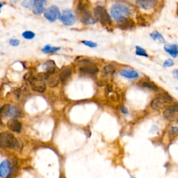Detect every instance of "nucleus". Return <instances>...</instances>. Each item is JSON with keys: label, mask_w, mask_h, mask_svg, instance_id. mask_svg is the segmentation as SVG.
Masks as SVG:
<instances>
[{"label": "nucleus", "mask_w": 178, "mask_h": 178, "mask_svg": "<svg viewBox=\"0 0 178 178\" xmlns=\"http://www.w3.org/2000/svg\"><path fill=\"white\" fill-rule=\"evenodd\" d=\"M111 17L116 22L123 23L128 20L132 14L130 7L121 4H116L112 6L110 10Z\"/></svg>", "instance_id": "1"}, {"label": "nucleus", "mask_w": 178, "mask_h": 178, "mask_svg": "<svg viewBox=\"0 0 178 178\" xmlns=\"http://www.w3.org/2000/svg\"><path fill=\"white\" fill-rule=\"evenodd\" d=\"M27 79L30 83L32 90L39 93H43L46 89V81H45L44 75L43 73H40L39 75L32 76L28 75Z\"/></svg>", "instance_id": "2"}, {"label": "nucleus", "mask_w": 178, "mask_h": 178, "mask_svg": "<svg viewBox=\"0 0 178 178\" xmlns=\"http://www.w3.org/2000/svg\"><path fill=\"white\" fill-rule=\"evenodd\" d=\"M0 144H1V148L12 149V150L18 149L20 146L18 140L12 134L8 132H3L1 134Z\"/></svg>", "instance_id": "3"}, {"label": "nucleus", "mask_w": 178, "mask_h": 178, "mask_svg": "<svg viewBox=\"0 0 178 178\" xmlns=\"http://www.w3.org/2000/svg\"><path fill=\"white\" fill-rule=\"evenodd\" d=\"M94 16L97 20L100 21L102 25L105 27L111 25V19L103 6H97L94 8Z\"/></svg>", "instance_id": "4"}, {"label": "nucleus", "mask_w": 178, "mask_h": 178, "mask_svg": "<svg viewBox=\"0 0 178 178\" xmlns=\"http://www.w3.org/2000/svg\"><path fill=\"white\" fill-rule=\"evenodd\" d=\"M77 10L80 13V20L81 22L85 25H93L97 22V20L90 15V13L88 11L84 4L79 1L77 5Z\"/></svg>", "instance_id": "5"}, {"label": "nucleus", "mask_w": 178, "mask_h": 178, "mask_svg": "<svg viewBox=\"0 0 178 178\" xmlns=\"http://www.w3.org/2000/svg\"><path fill=\"white\" fill-rule=\"evenodd\" d=\"M172 102V98L168 94H161L157 98L153 100L151 102V107L154 110H161L166 106Z\"/></svg>", "instance_id": "6"}, {"label": "nucleus", "mask_w": 178, "mask_h": 178, "mask_svg": "<svg viewBox=\"0 0 178 178\" xmlns=\"http://www.w3.org/2000/svg\"><path fill=\"white\" fill-rule=\"evenodd\" d=\"M0 114H1V117L5 116L11 119H16L20 116V111L15 107L10 104L4 105L1 108Z\"/></svg>", "instance_id": "7"}, {"label": "nucleus", "mask_w": 178, "mask_h": 178, "mask_svg": "<svg viewBox=\"0 0 178 178\" xmlns=\"http://www.w3.org/2000/svg\"><path fill=\"white\" fill-rule=\"evenodd\" d=\"M79 71L82 73L96 74L99 70L95 63L89 60H83L79 62Z\"/></svg>", "instance_id": "8"}, {"label": "nucleus", "mask_w": 178, "mask_h": 178, "mask_svg": "<svg viewBox=\"0 0 178 178\" xmlns=\"http://www.w3.org/2000/svg\"><path fill=\"white\" fill-rule=\"evenodd\" d=\"M60 20L66 26H72L76 22V17L71 10H65L59 18Z\"/></svg>", "instance_id": "9"}, {"label": "nucleus", "mask_w": 178, "mask_h": 178, "mask_svg": "<svg viewBox=\"0 0 178 178\" xmlns=\"http://www.w3.org/2000/svg\"><path fill=\"white\" fill-rule=\"evenodd\" d=\"M61 15L59 8L57 6H51L45 10L44 13L45 18L50 22H54L59 19Z\"/></svg>", "instance_id": "10"}, {"label": "nucleus", "mask_w": 178, "mask_h": 178, "mask_svg": "<svg viewBox=\"0 0 178 178\" xmlns=\"http://www.w3.org/2000/svg\"><path fill=\"white\" fill-rule=\"evenodd\" d=\"M163 116L168 121H175L178 118V104H172L163 111Z\"/></svg>", "instance_id": "11"}, {"label": "nucleus", "mask_w": 178, "mask_h": 178, "mask_svg": "<svg viewBox=\"0 0 178 178\" xmlns=\"http://www.w3.org/2000/svg\"><path fill=\"white\" fill-rule=\"evenodd\" d=\"M12 164L8 159H5L1 161L0 164V176L1 177H7L11 173Z\"/></svg>", "instance_id": "12"}, {"label": "nucleus", "mask_w": 178, "mask_h": 178, "mask_svg": "<svg viewBox=\"0 0 178 178\" xmlns=\"http://www.w3.org/2000/svg\"><path fill=\"white\" fill-rule=\"evenodd\" d=\"M43 75H44L46 83H48L50 87H54L57 86L58 83H59L60 77L59 75H57L56 72L52 74L43 72Z\"/></svg>", "instance_id": "13"}, {"label": "nucleus", "mask_w": 178, "mask_h": 178, "mask_svg": "<svg viewBox=\"0 0 178 178\" xmlns=\"http://www.w3.org/2000/svg\"><path fill=\"white\" fill-rule=\"evenodd\" d=\"M45 4H46V1H44V0H36V1H34L33 12L36 15H41V13L44 12Z\"/></svg>", "instance_id": "14"}, {"label": "nucleus", "mask_w": 178, "mask_h": 178, "mask_svg": "<svg viewBox=\"0 0 178 178\" xmlns=\"http://www.w3.org/2000/svg\"><path fill=\"white\" fill-rule=\"evenodd\" d=\"M157 1L154 0H140L137 1L136 4L140 8L144 9V10H150L153 8L157 5Z\"/></svg>", "instance_id": "15"}, {"label": "nucleus", "mask_w": 178, "mask_h": 178, "mask_svg": "<svg viewBox=\"0 0 178 178\" xmlns=\"http://www.w3.org/2000/svg\"><path fill=\"white\" fill-rule=\"evenodd\" d=\"M43 69L45 70V72L49 74L55 73L56 70H57V65L54 63V61L50 60V61H47L46 62L44 63L42 65Z\"/></svg>", "instance_id": "16"}, {"label": "nucleus", "mask_w": 178, "mask_h": 178, "mask_svg": "<svg viewBox=\"0 0 178 178\" xmlns=\"http://www.w3.org/2000/svg\"><path fill=\"white\" fill-rule=\"evenodd\" d=\"M7 127L10 130L19 133L22 130L21 123L16 119H11L7 123Z\"/></svg>", "instance_id": "17"}, {"label": "nucleus", "mask_w": 178, "mask_h": 178, "mask_svg": "<svg viewBox=\"0 0 178 178\" xmlns=\"http://www.w3.org/2000/svg\"><path fill=\"white\" fill-rule=\"evenodd\" d=\"M72 74V70L69 66H63L59 72V77L61 82L64 83Z\"/></svg>", "instance_id": "18"}, {"label": "nucleus", "mask_w": 178, "mask_h": 178, "mask_svg": "<svg viewBox=\"0 0 178 178\" xmlns=\"http://www.w3.org/2000/svg\"><path fill=\"white\" fill-rule=\"evenodd\" d=\"M163 49L167 53L170 54L173 58L178 56V46L175 44H166L164 45Z\"/></svg>", "instance_id": "19"}, {"label": "nucleus", "mask_w": 178, "mask_h": 178, "mask_svg": "<svg viewBox=\"0 0 178 178\" xmlns=\"http://www.w3.org/2000/svg\"><path fill=\"white\" fill-rule=\"evenodd\" d=\"M120 74L123 77L128 79H136V78L139 77V74L137 71L134 70H130V69H124L122 70L120 72Z\"/></svg>", "instance_id": "20"}, {"label": "nucleus", "mask_w": 178, "mask_h": 178, "mask_svg": "<svg viewBox=\"0 0 178 178\" xmlns=\"http://www.w3.org/2000/svg\"><path fill=\"white\" fill-rule=\"evenodd\" d=\"M150 37L152 38L154 41H158L161 43H165V39L163 37V36L161 35L159 32H158L157 31H154L153 32L150 34Z\"/></svg>", "instance_id": "21"}, {"label": "nucleus", "mask_w": 178, "mask_h": 178, "mask_svg": "<svg viewBox=\"0 0 178 178\" xmlns=\"http://www.w3.org/2000/svg\"><path fill=\"white\" fill-rule=\"evenodd\" d=\"M60 49H61V48H58V47H51L50 45H47L42 49V52L45 54H51L57 52Z\"/></svg>", "instance_id": "22"}, {"label": "nucleus", "mask_w": 178, "mask_h": 178, "mask_svg": "<svg viewBox=\"0 0 178 178\" xmlns=\"http://www.w3.org/2000/svg\"><path fill=\"white\" fill-rule=\"evenodd\" d=\"M115 71V67H114L111 65H107V66H104V68H103V73L106 74V75H113Z\"/></svg>", "instance_id": "23"}, {"label": "nucleus", "mask_w": 178, "mask_h": 178, "mask_svg": "<svg viewBox=\"0 0 178 178\" xmlns=\"http://www.w3.org/2000/svg\"><path fill=\"white\" fill-rule=\"evenodd\" d=\"M136 54L138 56H141V57H148V54H147L146 51L139 46L136 47Z\"/></svg>", "instance_id": "24"}, {"label": "nucleus", "mask_w": 178, "mask_h": 178, "mask_svg": "<svg viewBox=\"0 0 178 178\" xmlns=\"http://www.w3.org/2000/svg\"><path fill=\"white\" fill-rule=\"evenodd\" d=\"M134 26V22L132 21H129L128 20L122 23V25L120 26V28L123 29H128L129 28H132Z\"/></svg>", "instance_id": "25"}, {"label": "nucleus", "mask_w": 178, "mask_h": 178, "mask_svg": "<svg viewBox=\"0 0 178 178\" xmlns=\"http://www.w3.org/2000/svg\"><path fill=\"white\" fill-rule=\"evenodd\" d=\"M22 37L27 40H32L35 37V34L31 31H26V32H23Z\"/></svg>", "instance_id": "26"}, {"label": "nucleus", "mask_w": 178, "mask_h": 178, "mask_svg": "<svg viewBox=\"0 0 178 178\" xmlns=\"http://www.w3.org/2000/svg\"><path fill=\"white\" fill-rule=\"evenodd\" d=\"M142 86L143 87H146V88L151 89V90H157L158 89H159L158 88V87L156 86L154 83H150V82H143Z\"/></svg>", "instance_id": "27"}, {"label": "nucleus", "mask_w": 178, "mask_h": 178, "mask_svg": "<svg viewBox=\"0 0 178 178\" xmlns=\"http://www.w3.org/2000/svg\"><path fill=\"white\" fill-rule=\"evenodd\" d=\"M81 43H83V45H86V46L89 47V48H95L97 47V43H94V42L92 41H81Z\"/></svg>", "instance_id": "28"}, {"label": "nucleus", "mask_w": 178, "mask_h": 178, "mask_svg": "<svg viewBox=\"0 0 178 178\" xmlns=\"http://www.w3.org/2000/svg\"><path fill=\"white\" fill-rule=\"evenodd\" d=\"M21 4H22V6H24V7H25V8H33V6H34V1H22V2L21 3Z\"/></svg>", "instance_id": "29"}, {"label": "nucleus", "mask_w": 178, "mask_h": 178, "mask_svg": "<svg viewBox=\"0 0 178 178\" xmlns=\"http://www.w3.org/2000/svg\"><path fill=\"white\" fill-rule=\"evenodd\" d=\"M173 65H174V61H172V59H167L166 61H165L164 63H163V67H164V68L171 67Z\"/></svg>", "instance_id": "30"}, {"label": "nucleus", "mask_w": 178, "mask_h": 178, "mask_svg": "<svg viewBox=\"0 0 178 178\" xmlns=\"http://www.w3.org/2000/svg\"><path fill=\"white\" fill-rule=\"evenodd\" d=\"M9 43H10L11 45H12V46L16 47L18 46L20 44V41H18V39H11L9 40Z\"/></svg>", "instance_id": "31"}, {"label": "nucleus", "mask_w": 178, "mask_h": 178, "mask_svg": "<svg viewBox=\"0 0 178 178\" xmlns=\"http://www.w3.org/2000/svg\"><path fill=\"white\" fill-rule=\"evenodd\" d=\"M178 132V128L177 127H172V128H170V132L171 134H176Z\"/></svg>", "instance_id": "32"}, {"label": "nucleus", "mask_w": 178, "mask_h": 178, "mask_svg": "<svg viewBox=\"0 0 178 178\" xmlns=\"http://www.w3.org/2000/svg\"><path fill=\"white\" fill-rule=\"evenodd\" d=\"M121 112L123 114H128V109L126 108V107H122L121 108Z\"/></svg>", "instance_id": "33"}, {"label": "nucleus", "mask_w": 178, "mask_h": 178, "mask_svg": "<svg viewBox=\"0 0 178 178\" xmlns=\"http://www.w3.org/2000/svg\"><path fill=\"white\" fill-rule=\"evenodd\" d=\"M173 74H174V76H175V77L178 79V70L177 69H175V70H173Z\"/></svg>", "instance_id": "34"}]
</instances>
